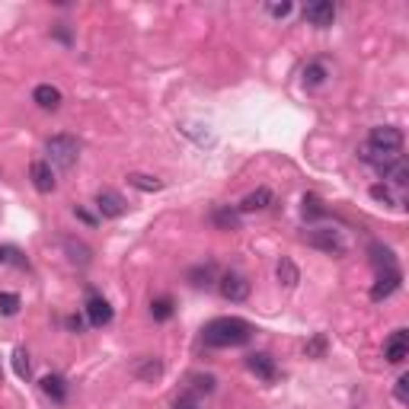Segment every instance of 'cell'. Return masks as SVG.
Listing matches in <instances>:
<instances>
[{
  "label": "cell",
  "instance_id": "obj_1",
  "mask_svg": "<svg viewBox=\"0 0 409 409\" xmlns=\"http://www.w3.org/2000/svg\"><path fill=\"white\" fill-rule=\"evenodd\" d=\"M252 332L256 330L240 316H218L202 330V342L211 348H234V346H246Z\"/></svg>",
  "mask_w": 409,
  "mask_h": 409
},
{
  "label": "cell",
  "instance_id": "obj_2",
  "mask_svg": "<svg viewBox=\"0 0 409 409\" xmlns=\"http://www.w3.org/2000/svg\"><path fill=\"white\" fill-rule=\"evenodd\" d=\"M45 157H48L45 163L55 166V170H74V163H77V157H80L77 138H71V134H55V138H48Z\"/></svg>",
  "mask_w": 409,
  "mask_h": 409
},
{
  "label": "cell",
  "instance_id": "obj_3",
  "mask_svg": "<svg viewBox=\"0 0 409 409\" xmlns=\"http://www.w3.org/2000/svg\"><path fill=\"white\" fill-rule=\"evenodd\" d=\"M307 246H314V250L320 252H330V256H342L346 252V240H342V234L332 227H314L304 234Z\"/></svg>",
  "mask_w": 409,
  "mask_h": 409
},
{
  "label": "cell",
  "instance_id": "obj_4",
  "mask_svg": "<svg viewBox=\"0 0 409 409\" xmlns=\"http://www.w3.org/2000/svg\"><path fill=\"white\" fill-rule=\"evenodd\" d=\"M358 157H362L368 166H374L380 176H387L403 160L400 150H384V147H374V144H364V147L358 150Z\"/></svg>",
  "mask_w": 409,
  "mask_h": 409
},
{
  "label": "cell",
  "instance_id": "obj_5",
  "mask_svg": "<svg viewBox=\"0 0 409 409\" xmlns=\"http://www.w3.org/2000/svg\"><path fill=\"white\" fill-rule=\"evenodd\" d=\"M218 288H220V294L227 300H234V304L250 298V282H246V275H240V272H224Z\"/></svg>",
  "mask_w": 409,
  "mask_h": 409
},
{
  "label": "cell",
  "instance_id": "obj_6",
  "mask_svg": "<svg viewBox=\"0 0 409 409\" xmlns=\"http://www.w3.org/2000/svg\"><path fill=\"white\" fill-rule=\"evenodd\" d=\"M87 320L93 326H109L112 323V304L102 294H96L93 288L87 291Z\"/></svg>",
  "mask_w": 409,
  "mask_h": 409
},
{
  "label": "cell",
  "instance_id": "obj_7",
  "mask_svg": "<svg viewBox=\"0 0 409 409\" xmlns=\"http://www.w3.org/2000/svg\"><path fill=\"white\" fill-rule=\"evenodd\" d=\"M246 368H250L259 380H266V384L278 380V364H275V358H272L268 352H252L250 358H246Z\"/></svg>",
  "mask_w": 409,
  "mask_h": 409
},
{
  "label": "cell",
  "instance_id": "obj_8",
  "mask_svg": "<svg viewBox=\"0 0 409 409\" xmlns=\"http://www.w3.org/2000/svg\"><path fill=\"white\" fill-rule=\"evenodd\" d=\"M214 374H189V380H186V387H182V400H192L198 403L202 396L214 394Z\"/></svg>",
  "mask_w": 409,
  "mask_h": 409
},
{
  "label": "cell",
  "instance_id": "obj_9",
  "mask_svg": "<svg viewBox=\"0 0 409 409\" xmlns=\"http://www.w3.org/2000/svg\"><path fill=\"white\" fill-rule=\"evenodd\" d=\"M304 19L310 26L326 29V26H332V19H336V7H332L330 0H314V3H307L304 7Z\"/></svg>",
  "mask_w": 409,
  "mask_h": 409
},
{
  "label": "cell",
  "instance_id": "obj_10",
  "mask_svg": "<svg viewBox=\"0 0 409 409\" xmlns=\"http://www.w3.org/2000/svg\"><path fill=\"white\" fill-rule=\"evenodd\" d=\"M368 144L384 147V150H403V131L394 125H378V128H371Z\"/></svg>",
  "mask_w": 409,
  "mask_h": 409
},
{
  "label": "cell",
  "instance_id": "obj_11",
  "mask_svg": "<svg viewBox=\"0 0 409 409\" xmlns=\"http://www.w3.org/2000/svg\"><path fill=\"white\" fill-rule=\"evenodd\" d=\"M96 208H99V214H102V218H122V214L128 211L125 198L118 195V192H112V189L96 192Z\"/></svg>",
  "mask_w": 409,
  "mask_h": 409
},
{
  "label": "cell",
  "instance_id": "obj_12",
  "mask_svg": "<svg viewBox=\"0 0 409 409\" xmlns=\"http://www.w3.org/2000/svg\"><path fill=\"white\" fill-rule=\"evenodd\" d=\"M400 282H403L400 268H384L378 275V282H374V288H371V300H387L400 288Z\"/></svg>",
  "mask_w": 409,
  "mask_h": 409
},
{
  "label": "cell",
  "instance_id": "obj_13",
  "mask_svg": "<svg viewBox=\"0 0 409 409\" xmlns=\"http://www.w3.org/2000/svg\"><path fill=\"white\" fill-rule=\"evenodd\" d=\"M406 355H409V332H406V330H396L394 336L387 339L384 358H387L390 364H403V362H406Z\"/></svg>",
  "mask_w": 409,
  "mask_h": 409
},
{
  "label": "cell",
  "instance_id": "obj_14",
  "mask_svg": "<svg viewBox=\"0 0 409 409\" xmlns=\"http://www.w3.org/2000/svg\"><path fill=\"white\" fill-rule=\"evenodd\" d=\"M131 374L138 380H157L160 374H163V362L154 358V355H141V358L131 362Z\"/></svg>",
  "mask_w": 409,
  "mask_h": 409
},
{
  "label": "cell",
  "instance_id": "obj_15",
  "mask_svg": "<svg viewBox=\"0 0 409 409\" xmlns=\"http://www.w3.org/2000/svg\"><path fill=\"white\" fill-rule=\"evenodd\" d=\"M29 179H32V186L39 192H51L55 189V170L45 163V160H35V163L29 166Z\"/></svg>",
  "mask_w": 409,
  "mask_h": 409
},
{
  "label": "cell",
  "instance_id": "obj_16",
  "mask_svg": "<svg viewBox=\"0 0 409 409\" xmlns=\"http://www.w3.org/2000/svg\"><path fill=\"white\" fill-rule=\"evenodd\" d=\"M32 99H35V106H39V109H51V112H55L58 106H61V90L51 87V83H39V87L32 90Z\"/></svg>",
  "mask_w": 409,
  "mask_h": 409
},
{
  "label": "cell",
  "instance_id": "obj_17",
  "mask_svg": "<svg viewBox=\"0 0 409 409\" xmlns=\"http://www.w3.org/2000/svg\"><path fill=\"white\" fill-rule=\"evenodd\" d=\"M42 394L51 396L55 403L67 400V384H64L61 374H45V378H42Z\"/></svg>",
  "mask_w": 409,
  "mask_h": 409
},
{
  "label": "cell",
  "instance_id": "obj_18",
  "mask_svg": "<svg viewBox=\"0 0 409 409\" xmlns=\"http://www.w3.org/2000/svg\"><path fill=\"white\" fill-rule=\"evenodd\" d=\"M272 205V192L262 186V189H256V192H250V195L240 202V211L243 214H250V211H262V208H268Z\"/></svg>",
  "mask_w": 409,
  "mask_h": 409
},
{
  "label": "cell",
  "instance_id": "obj_19",
  "mask_svg": "<svg viewBox=\"0 0 409 409\" xmlns=\"http://www.w3.org/2000/svg\"><path fill=\"white\" fill-rule=\"evenodd\" d=\"M64 250H67V256H71V262H77V266H90V246L80 243V240H74V236H67L64 240Z\"/></svg>",
  "mask_w": 409,
  "mask_h": 409
},
{
  "label": "cell",
  "instance_id": "obj_20",
  "mask_svg": "<svg viewBox=\"0 0 409 409\" xmlns=\"http://www.w3.org/2000/svg\"><path fill=\"white\" fill-rule=\"evenodd\" d=\"M275 275H278V282H282L284 288H294V284L300 282V272H298V266H294L291 259H278Z\"/></svg>",
  "mask_w": 409,
  "mask_h": 409
},
{
  "label": "cell",
  "instance_id": "obj_21",
  "mask_svg": "<svg viewBox=\"0 0 409 409\" xmlns=\"http://www.w3.org/2000/svg\"><path fill=\"white\" fill-rule=\"evenodd\" d=\"M211 220L218 224L220 230H236V227H240V214L230 211V208H214Z\"/></svg>",
  "mask_w": 409,
  "mask_h": 409
},
{
  "label": "cell",
  "instance_id": "obj_22",
  "mask_svg": "<svg viewBox=\"0 0 409 409\" xmlns=\"http://www.w3.org/2000/svg\"><path fill=\"white\" fill-rule=\"evenodd\" d=\"M128 186H134V189H141V192H160L163 189V182H160L157 176H144V173H131L128 176Z\"/></svg>",
  "mask_w": 409,
  "mask_h": 409
},
{
  "label": "cell",
  "instance_id": "obj_23",
  "mask_svg": "<svg viewBox=\"0 0 409 409\" xmlns=\"http://www.w3.org/2000/svg\"><path fill=\"white\" fill-rule=\"evenodd\" d=\"M189 282L195 284V288H208V284H214V266L208 262V266L189 268Z\"/></svg>",
  "mask_w": 409,
  "mask_h": 409
},
{
  "label": "cell",
  "instance_id": "obj_24",
  "mask_svg": "<svg viewBox=\"0 0 409 409\" xmlns=\"http://www.w3.org/2000/svg\"><path fill=\"white\" fill-rule=\"evenodd\" d=\"M176 314V307H173V298H157L154 300V304H150V316H154V320H170V316Z\"/></svg>",
  "mask_w": 409,
  "mask_h": 409
},
{
  "label": "cell",
  "instance_id": "obj_25",
  "mask_svg": "<svg viewBox=\"0 0 409 409\" xmlns=\"http://www.w3.org/2000/svg\"><path fill=\"white\" fill-rule=\"evenodd\" d=\"M326 67H323L320 61H314V64H307L304 67V83H310V87H320V83H326Z\"/></svg>",
  "mask_w": 409,
  "mask_h": 409
},
{
  "label": "cell",
  "instance_id": "obj_26",
  "mask_svg": "<svg viewBox=\"0 0 409 409\" xmlns=\"http://www.w3.org/2000/svg\"><path fill=\"white\" fill-rule=\"evenodd\" d=\"M304 218H307V220H320V218H326V208H323L320 195H304Z\"/></svg>",
  "mask_w": 409,
  "mask_h": 409
},
{
  "label": "cell",
  "instance_id": "obj_27",
  "mask_svg": "<svg viewBox=\"0 0 409 409\" xmlns=\"http://www.w3.org/2000/svg\"><path fill=\"white\" fill-rule=\"evenodd\" d=\"M371 262L384 272V268H396L394 266V252L387 250V246H371Z\"/></svg>",
  "mask_w": 409,
  "mask_h": 409
},
{
  "label": "cell",
  "instance_id": "obj_28",
  "mask_svg": "<svg viewBox=\"0 0 409 409\" xmlns=\"http://www.w3.org/2000/svg\"><path fill=\"white\" fill-rule=\"evenodd\" d=\"M384 179H390V182L396 186V189H406V186H409V166L400 160V163H396L394 170H390V173L384 176Z\"/></svg>",
  "mask_w": 409,
  "mask_h": 409
},
{
  "label": "cell",
  "instance_id": "obj_29",
  "mask_svg": "<svg viewBox=\"0 0 409 409\" xmlns=\"http://www.w3.org/2000/svg\"><path fill=\"white\" fill-rule=\"evenodd\" d=\"M16 310H19V294L0 291V314H3V316H13Z\"/></svg>",
  "mask_w": 409,
  "mask_h": 409
},
{
  "label": "cell",
  "instance_id": "obj_30",
  "mask_svg": "<svg viewBox=\"0 0 409 409\" xmlns=\"http://www.w3.org/2000/svg\"><path fill=\"white\" fill-rule=\"evenodd\" d=\"M13 371H16V378H29V355H26V348H16L13 352Z\"/></svg>",
  "mask_w": 409,
  "mask_h": 409
},
{
  "label": "cell",
  "instance_id": "obj_31",
  "mask_svg": "<svg viewBox=\"0 0 409 409\" xmlns=\"http://www.w3.org/2000/svg\"><path fill=\"white\" fill-rule=\"evenodd\" d=\"M0 262H7V266H19V268H26L23 252L16 250V246H0Z\"/></svg>",
  "mask_w": 409,
  "mask_h": 409
},
{
  "label": "cell",
  "instance_id": "obj_32",
  "mask_svg": "<svg viewBox=\"0 0 409 409\" xmlns=\"http://www.w3.org/2000/svg\"><path fill=\"white\" fill-rule=\"evenodd\" d=\"M371 198H374V202H384V205H390V208H394V205H400L394 198V192L387 189L384 182H378V186H371Z\"/></svg>",
  "mask_w": 409,
  "mask_h": 409
},
{
  "label": "cell",
  "instance_id": "obj_33",
  "mask_svg": "<svg viewBox=\"0 0 409 409\" xmlns=\"http://www.w3.org/2000/svg\"><path fill=\"white\" fill-rule=\"evenodd\" d=\"M396 403H406L409 400V374H400V378H396Z\"/></svg>",
  "mask_w": 409,
  "mask_h": 409
},
{
  "label": "cell",
  "instance_id": "obj_34",
  "mask_svg": "<svg viewBox=\"0 0 409 409\" xmlns=\"http://www.w3.org/2000/svg\"><path fill=\"white\" fill-rule=\"evenodd\" d=\"M268 13H272V16H278V19H284V16H288V13H291V3H288V0H282V3H268Z\"/></svg>",
  "mask_w": 409,
  "mask_h": 409
},
{
  "label": "cell",
  "instance_id": "obj_35",
  "mask_svg": "<svg viewBox=\"0 0 409 409\" xmlns=\"http://www.w3.org/2000/svg\"><path fill=\"white\" fill-rule=\"evenodd\" d=\"M323 348H326V339H323V336H314V342H307L304 352H307V355H316V358H320Z\"/></svg>",
  "mask_w": 409,
  "mask_h": 409
},
{
  "label": "cell",
  "instance_id": "obj_36",
  "mask_svg": "<svg viewBox=\"0 0 409 409\" xmlns=\"http://www.w3.org/2000/svg\"><path fill=\"white\" fill-rule=\"evenodd\" d=\"M55 39H61L64 45H71V32L64 29V23H61V26H55Z\"/></svg>",
  "mask_w": 409,
  "mask_h": 409
},
{
  "label": "cell",
  "instance_id": "obj_37",
  "mask_svg": "<svg viewBox=\"0 0 409 409\" xmlns=\"http://www.w3.org/2000/svg\"><path fill=\"white\" fill-rule=\"evenodd\" d=\"M67 330H71V332L83 330V316H67Z\"/></svg>",
  "mask_w": 409,
  "mask_h": 409
},
{
  "label": "cell",
  "instance_id": "obj_38",
  "mask_svg": "<svg viewBox=\"0 0 409 409\" xmlns=\"http://www.w3.org/2000/svg\"><path fill=\"white\" fill-rule=\"evenodd\" d=\"M74 214H77V218L83 220V224H90V227H93V224H96V218H93V214H90V211H83V208H74Z\"/></svg>",
  "mask_w": 409,
  "mask_h": 409
},
{
  "label": "cell",
  "instance_id": "obj_39",
  "mask_svg": "<svg viewBox=\"0 0 409 409\" xmlns=\"http://www.w3.org/2000/svg\"><path fill=\"white\" fill-rule=\"evenodd\" d=\"M176 409H198L192 400H176Z\"/></svg>",
  "mask_w": 409,
  "mask_h": 409
}]
</instances>
